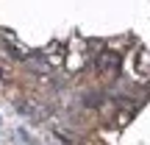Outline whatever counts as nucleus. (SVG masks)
I'll list each match as a JSON object with an SVG mask.
<instances>
[{
    "label": "nucleus",
    "instance_id": "nucleus-1",
    "mask_svg": "<svg viewBox=\"0 0 150 145\" xmlns=\"http://www.w3.org/2000/svg\"><path fill=\"white\" fill-rule=\"evenodd\" d=\"M0 75H3V73H0Z\"/></svg>",
    "mask_w": 150,
    "mask_h": 145
}]
</instances>
